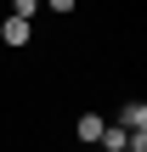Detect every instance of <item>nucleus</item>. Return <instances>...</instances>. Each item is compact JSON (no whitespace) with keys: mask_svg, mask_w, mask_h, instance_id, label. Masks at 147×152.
<instances>
[{"mask_svg":"<svg viewBox=\"0 0 147 152\" xmlns=\"http://www.w3.org/2000/svg\"><path fill=\"white\" fill-rule=\"evenodd\" d=\"M113 124H119V130H130V135H142V130H147V102H142V96H130V102L119 107V118H113Z\"/></svg>","mask_w":147,"mask_h":152,"instance_id":"obj_1","label":"nucleus"},{"mask_svg":"<svg viewBox=\"0 0 147 152\" xmlns=\"http://www.w3.org/2000/svg\"><path fill=\"white\" fill-rule=\"evenodd\" d=\"M28 34H34V23H23V17H6L0 23V39L6 45H28Z\"/></svg>","mask_w":147,"mask_h":152,"instance_id":"obj_2","label":"nucleus"},{"mask_svg":"<svg viewBox=\"0 0 147 152\" xmlns=\"http://www.w3.org/2000/svg\"><path fill=\"white\" fill-rule=\"evenodd\" d=\"M108 130V118H96V113H79V124H74V135L85 141V147H96V135Z\"/></svg>","mask_w":147,"mask_h":152,"instance_id":"obj_3","label":"nucleus"},{"mask_svg":"<svg viewBox=\"0 0 147 152\" xmlns=\"http://www.w3.org/2000/svg\"><path fill=\"white\" fill-rule=\"evenodd\" d=\"M96 147H102V152H125V147H130V130H119V124H108V130L96 135Z\"/></svg>","mask_w":147,"mask_h":152,"instance_id":"obj_4","label":"nucleus"},{"mask_svg":"<svg viewBox=\"0 0 147 152\" xmlns=\"http://www.w3.org/2000/svg\"><path fill=\"white\" fill-rule=\"evenodd\" d=\"M11 17H23V23H34V17H40V0H11Z\"/></svg>","mask_w":147,"mask_h":152,"instance_id":"obj_5","label":"nucleus"},{"mask_svg":"<svg viewBox=\"0 0 147 152\" xmlns=\"http://www.w3.org/2000/svg\"><path fill=\"white\" fill-rule=\"evenodd\" d=\"M45 6H51V11H57V17H68V11H74V6H79V0H45Z\"/></svg>","mask_w":147,"mask_h":152,"instance_id":"obj_6","label":"nucleus"}]
</instances>
